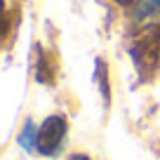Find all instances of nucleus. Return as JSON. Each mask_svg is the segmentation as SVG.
I'll return each instance as SVG.
<instances>
[{
	"mask_svg": "<svg viewBox=\"0 0 160 160\" xmlns=\"http://www.w3.org/2000/svg\"><path fill=\"white\" fill-rule=\"evenodd\" d=\"M66 134V120L61 115H50V118L40 125L38 134H35V148L42 155H52L61 146Z\"/></svg>",
	"mask_w": 160,
	"mask_h": 160,
	"instance_id": "f257e3e1",
	"label": "nucleus"
},
{
	"mask_svg": "<svg viewBox=\"0 0 160 160\" xmlns=\"http://www.w3.org/2000/svg\"><path fill=\"white\" fill-rule=\"evenodd\" d=\"M160 14V0H139L137 2V17L139 19H153Z\"/></svg>",
	"mask_w": 160,
	"mask_h": 160,
	"instance_id": "f03ea898",
	"label": "nucleus"
},
{
	"mask_svg": "<svg viewBox=\"0 0 160 160\" xmlns=\"http://www.w3.org/2000/svg\"><path fill=\"white\" fill-rule=\"evenodd\" d=\"M153 47L155 50L160 47V26H158V31H155V35H153Z\"/></svg>",
	"mask_w": 160,
	"mask_h": 160,
	"instance_id": "7ed1b4c3",
	"label": "nucleus"
},
{
	"mask_svg": "<svg viewBox=\"0 0 160 160\" xmlns=\"http://www.w3.org/2000/svg\"><path fill=\"white\" fill-rule=\"evenodd\" d=\"M68 160H92V158H87V155H80V153H78V155H71Z\"/></svg>",
	"mask_w": 160,
	"mask_h": 160,
	"instance_id": "20e7f679",
	"label": "nucleus"
},
{
	"mask_svg": "<svg viewBox=\"0 0 160 160\" xmlns=\"http://www.w3.org/2000/svg\"><path fill=\"white\" fill-rule=\"evenodd\" d=\"M115 2H118V5H122V7H125V5H132L134 0H115Z\"/></svg>",
	"mask_w": 160,
	"mask_h": 160,
	"instance_id": "39448f33",
	"label": "nucleus"
}]
</instances>
